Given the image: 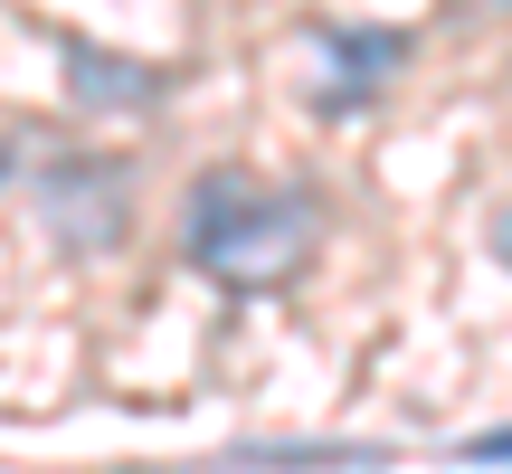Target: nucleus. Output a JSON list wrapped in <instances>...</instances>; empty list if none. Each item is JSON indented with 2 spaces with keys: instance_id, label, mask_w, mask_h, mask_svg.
I'll return each instance as SVG.
<instances>
[{
  "instance_id": "1",
  "label": "nucleus",
  "mask_w": 512,
  "mask_h": 474,
  "mask_svg": "<svg viewBox=\"0 0 512 474\" xmlns=\"http://www.w3.org/2000/svg\"><path fill=\"white\" fill-rule=\"evenodd\" d=\"M323 247V200L266 171H200L181 200V256L200 275H219L228 294H266L285 285L304 256Z\"/></svg>"
},
{
  "instance_id": "2",
  "label": "nucleus",
  "mask_w": 512,
  "mask_h": 474,
  "mask_svg": "<svg viewBox=\"0 0 512 474\" xmlns=\"http://www.w3.org/2000/svg\"><path fill=\"white\" fill-rule=\"evenodd\" d=\"M29 190H38V219H48V237L67 256L124 247V228H133V162H114V152H67V162H48Z\"/></svg>"
},
{
  "instance_id": "3",
  "label": "nucleus",
  "mask_w": 512,
  "mask_h": 474,
  "mask_svg": "<svg viewBox=\"0 0 512 474\" xmlns=\"http://www.w3.org/2000/svg\"><path fill=\"white\" fill-rule=\"evenodd\" d=\"M57 67H67V95H76V105H95V114H152L171 95V67H162V57H114V48H95V38H67Z\"/></svg>"
},
{
  "instance_id": "4",
  "label": "nucleus",
  "mask_w": 512,
  "mask_h": 474,
  "mask_svg": "<svg viewBox=\"0 0 512 474\" xmlns=\"http://www.w3.org/2000/svg\"><path fill=\"white\" fill-rule=\"evenodd\" d=\"M313 48H323V67H332V76H323V114H361L370 86L408 57V38H399V29H361V19H323Z\"/></svg>"
},
{
  "instance_id": "5",
  "label": "nucleus",
  "mask_w": 512,
  "mask_h": 474,
  "mask_svg": "<svg viewBox=\"0 0 512 474\" xmlns=\"http://www.w3.org/2000/svg\"><path fill=\"white\" fill-rule=\"evenodd\" d=\"M228 465H389V446H238Z\"/></svg>"
},
{
  "instance_id": "6",
  "label": "nucleus",
  "mask_w": 512,
  "mask_h": 474,
  "mask_svg": "<svg viewBox=\"0 0 512 474\" xmlns=\"http://www.w3.org/2000/svg\"><path fill=\"white\" fill-rule=\"evenodd\" d=\"M456 456H465V465H512V427H484V437H465Z\"/></svg>"
},
{
  "instance_id": "7",
  "label": "nucleus",
  "mask_w": 512,
  "mask_h": 474,
  "mask_svg": "<svg viewBox=\"0 0 512 474\" xmlns=\"http://www.w3.org/2000/svg\"><path fill=\"white\" fill-rule=\"evenodd\" d=\"M484 247H494V256H503V266H512V200L494 209V219H484Z\"/></svg>"
},
{
  "instance_id": "8",
  "label": "nucleus",
  "mask_w": 512,
  "mask_h": 474,
  "mask_svg": "<svg viewBox=\"0 0 512 474\" xmlns=\"http://www.w3.org/2000/svg\"><path fill=\"white\" fill-rule=\"evenodd\" d=\"M10 171H19V152H10V133H0V181H10Z\"/></svg>"
}]
</instances>
